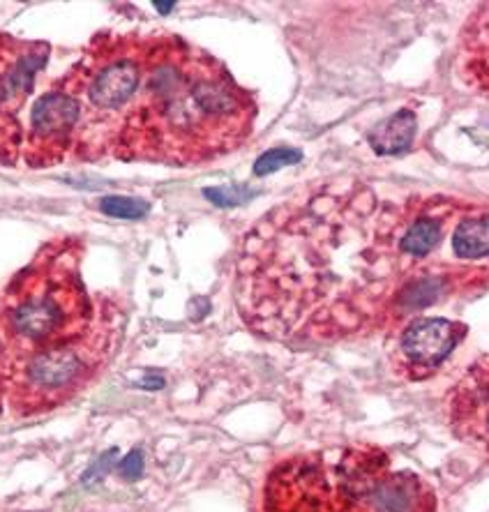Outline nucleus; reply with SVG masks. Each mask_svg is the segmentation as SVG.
<instances>
[{
    "mask_svg": "<svg viewBox=\"0 0 489 512\" xmlns=\"http://www.w3.org/2000/svg\"><path fill=\"white\" fill-rule=\"evenodd\" d=\"M402 222L404 201H381L360 180L270 210L238 254L233 291L243 321L284 344L393 333L397 291L420 270L397 250Z\"/></svg>",
    "mask_w": 489,
    "mask_h": 512,
    "instance_id": "1",
    "label": "nucleus"
},
{
    "mask_svg": "<svg viewBox=\"0 0 489 512\" xmlns=\"http://www.w3.org/2000/svg\"><path fill=\"white\" fill-rule=\"evenodd\" d=\"M259 107L215 56L178 35H146L144 74L111 160L199 167L250 139Z\"/></svg>",
    "mask_w": 489,
    "mask_h": 512,
    "instance_id": "2",
    "label": "nucleus"
},
{
    "mask_svg": "<svg viewBox=\"0 0 489 512\" xmlns=\"http://www.w3.org/2000/svg\"><path fill=\"white\" fill-rule=\"evenodd\" d=\"M263 512H439V496L423 476L395 471L376 446L284 459L263 485Z\"/></svg>",
    "mask_w": 489,
    "mask_h": 512,
    "instance_id": "3",
    "label": "nucleus"
},
{
    "mask_svg": "<svg viewBox=\"0 0 489 512\" xmlns=\"http://www.w3.org/2000/svg\"><path fill=\"white\" fill-rule=\"evenodd\" d=\"M84 243L63 236L44 243L0 293V335L10 372L33 353L72 340L93 323V300L84 275Z\"/></svg>",
    "mask_w": 489,
    "mask_h": 512,
    "instance_id": "4",
    "label": "nucleus"
},
{
    "mask_svg": "<svg viewBox=\"0 0 489 512\" xmlns=\"http://www.w3.org/2000/svg\"><path fill=\"white\" fill-rule=\"evenodd\" d=\"M146 35L100 33L58 81L77 100L72 162L111 160L144 74Z\"/></svg>",
    "mask_w": 489,
    "mask_h": 512,
    "instance_id": "5",
    "label": "nucleus"
},
{
    "mask_svg": "<svg viewBox=\"0 0 489 512\" xmlns=\"http://www.w3.org/2000/svg\"><path fill=\"white\" fill-rule=\"evenodd\" d=\"M123 312L109 298H100L97 314L84 333L33 353L12 367L5 404L19 418L42 416L70 404L100 376L114 358Z\"/></svg>",
    "mask_w": 489,
    "mask_h": 512,
    "instance_id": "6",
    "label": "nucleus"
},
{
    "mask_svg": "<svg viewBox=\"0 0 489 512\" xmlns=\"http://www.w3.org/2000/svg\"><path fill=\"white\" fill-rule=\"evenodd\" d=\"M77 125V100L56 81L33 104L28 130L24 132L21 160L30 169H49L67 162L72 155L74 137H77Z\"/></svg>",
    "mask_w": 489,
    "mask_h": 512,
    "instance_id": "7",
    "label": "nucleus"
},
{
    "mask_svg": "<svg viewBox=\"0 0 489 512\" xmlns=\"http://www.w3.org/2000/svg\"><path fill=\"white\" fill-rule=\"evenodd\" d=\"M464 337L466 326L460 321L443 316H413L397 335L390 365L404 381H425L439 372Z\"/></svg>",
    "mask_w": 489,
    "mask_h": 512,
    "instance_id": "8",
    "label": "nucleus"
},
{
    "mask_svg": "<svg viewBox=\"0 0 489 512\" xmlns=\"http://www.w3.org/2000/svg\"><path fill=\"white\" fill-rule=\"evenodd\" d=\"M51 54L47 42L21 40L0 33V130L24 146L21 109L33 95L37 74L44 70Z\"/></svg>",
    "mask_w": 489,
    "mask_h": 512,
    "instance_id": "9",
    "label": "nucleus"
},
{
    "mask_svg": "<svg viewBox=\"0 0 489 512\" xmlns=\"http://www.w3.org/2000/svg\"><path fill=\"white\" fill-rule=\"evenodd\" d=\"M448 423L462 441L483 446L487 443V356H480L464 372L460 383L446 399Z\"/></svg>",
    "mask_w": 489,
    "mask_h": 512,
    "instance_id": "10",
    "label": "nucleus"
},
{
    "mask_svg": "<svg viewBox=\"0 0 489 512\" xmlns=\"http://www.w3.org/2000/svg\"><path fill=\"white\" fill-rule=\"evenodd\" d=\"M460 70L466 84L487 93V5H480V14H473L464 30Z\"/></svg>",
    "mask_w": 489,
    "mask_h": 512,
    "instance_id": "11",
    "label": "nucleus"
},
{
    "mask_svg": "<svg viewBox=\"0 0 489 512\" xmlns=\"http://www.w3.org/2000/svg\"><path fill=\"white\" fill-rule=\"evenodd\" d=\"M416 130V114L411 109H400L367 132V143L376 155H400L413 143Z\"/></svg>",
    "mask_w": 489,
    "mask_h": 512,
    "instance_id": "12",
    "label": "nucleus"
},
{
    "mask_svg": "<svg viewBox=\"0 0 489 512\" xmlns=\"http://www.w3.org/2000/svg\"><path fill=\"white\" fill-rule=\"evenodd\" d=\"M453 250L460 261H485L489 245H487V210L485 206L471 210L453 229Z\"/></svg>",
    "mask_w": 489,
    "mask_h": 512,
    "instance_id": "13",
    "label": "nucleus"
},
{
    "mask_svg": "<svg viewBox=\"0 0 489 512\" xmlns=\"http://www.w3.org/2000/svg\"><path fill=\"white\" fill-rule=\"evenodd\" d=\"M100 210L109 217H118V220H141L150 213V203L132 197H104L100 199Z\"/></svg>",
    "mask_w": 489,
    "mask_h": 512,
    "instance_id": "14",
    "label": "nucleus"
},
{
    "mask_svg": "<svg viewBox=\"0 0 489 512\" xmlns=\"http://www.w3.org/2000/svg\"><path fill=\"white\" fill-rule=\"evenodd\" d=\"M300 160H303V153H300L298 148H273V150H266V153L254 162L252 171L257 178H263L284 167H289V164H298Z\"/></svg>",
    "mask_w": 489,
    "mask_h": 512,
    "instance_id": "15",
    "label": "nucleus"
},
{
    "mask_svg": "<svg viewBox=\"0 0 489 512\" xmlns=\"http://www.w3.org/2000/svg\"><path fill=\"white\" fill-rule=\"evenodd\" d=\"M206 197L215 203V206H222V208H229V206H238V203H245L250 201L254 194V190L250 187H243V185H224V187H208Z\"/></svg>",
    "mask_w": 489,
    "mask_h": 512,
    "instance_id": "16",
    "label": "nucleus"
},
{
    "mask_svg": "<svg viewBox=\"0 0 489 512\" xmlns=\"http://www.w3.org/2000/svg\"><path fill=\"white\" fill-rule=\"evenodd\" d=\"M21 157V143L0 130V167H14Z\"/></svg>",
    "mask_w": 489,
    "mask_h": 512,
    "instance_id": "17",
    "label": "nucleus"
},
{
    "mask_svg": "<svg viewBox=\"0 0 489 512\" xmlns=\"http://www.w3.org/2000/svg\"><path fill=\"white\" fill-rule=\"evenodd\" d=\"M118 471L125 480H139L141 473H144V455H141V450H132V453L120 462Z\"/></svg>",
    "mask_w": 489,
    "mask_h": 512,
    "instance_id": "18",
    "label": "nucleus"
},
{
    "mask_svg": "<svg viewBox=\"0 0 489 512\" xmlns=\"http://www.w3.org/2000/svg\"><path fill=\"white\" fill-rule=\"evenodd\" d=\"M7 381H10V358H7L3 335H0V411H3V406H5Z\"/></svg>",
    "mask_w": 489,
    "mask_h": 512,
    "instance_id": "19",
    "label": "nucleus"
},
{
    "mask_svg": "<svg viewBox=\"0 0 489 512\" xmlns=\"http://www.w3.org/2000/svg\"><path fill=\"white\" fill-rule=\"evenodd\" d=\"M155 10L162 12V14H169L176 10V3H155Z\"/></svg>",
    "mask_w": 489,
    "mask_h": 512,
    "instance_id": "20",
    "label": "nucleus"
},
{
    "mask_svg": "<svg viewBox=\"0 0 489 512\" xmlns=\"http://www.w3.org/2000/svg\"><path fill=\"white\" fill-rule=\"evenodd\" d=\"M160 386H164L162 379H150V381H146V388H160Z\"/></svg>",
    "mask_w": 489,
    "mask_h": 512,
    "instance_id": "21",
    "label": "nucleus"
}]
</instances>
